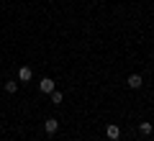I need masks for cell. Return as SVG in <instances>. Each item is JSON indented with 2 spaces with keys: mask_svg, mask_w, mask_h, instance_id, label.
<instances>
[{
  "mask_svg": "<svg viewBox=\"0 0 154 141\" xmlns=\"http://www.w3.org/2000/svg\"><path fill=\"white\" fill-rule=\"evenodd\" d=\"M38 90L44 92V95H51V92H54V80H49V77H44V80L38 82Z\"/></svg>",
  "mask_w": 154,
  "mask_h": 141,
  "instance_id": "1",
  "label": "cell"
},
{
  "mask_svg": "<svg viewBox=\"0 0 154 141\" xmlns=\"http://www.w3.org/2000/svg\"><path fill=\"white\" fill-rule=\"evenodd\" d=\"M105 136H108L110 141H116L118 136H121V128H118L116 123H108V126H105Z\"/></svg>",
  "mask_w": 154,
  "mask_h": 141,
  "instance_id": "2",
  "label": "cell"
},
{
  "mask_svg": "<svg viewBox=\"0 0 154 141\" xmlns=\"http://www.w3.org/2000/svg\"><path fill=\"white\" fill-rule=\"evenodd\" d=\"M57 128H59V121H57V118H46V123H44L46 133H57Z\"/></svg>",
  "mask_w": 154,
  "mask_h": 141,
  "instance_id": "3",
  "label": "cell"
},
{
  "mask_svg": "<svg viewBox=\"0 0 154 141\" xmlns=\"http://www.w3.org/2000/svg\"><path fill=\"white\" fill-rule=\"evenodd\" d=\"M141 85H144L141 75H128V87H131V90H139Z\"/></svg>",
  "mask_w": 154,
  "mask_h": 141,
  "instance_id": "4",
  "label": "cell"
},
{
  "mask_svg": "<svg viewBox=\"0 0 154 141\" xmlns=\"http://www.w3.org/2000/svg\"><path fill=\"white\" fill-rule=\"evenodd\" d=\"M31 77H33L31 67H21V69H18V80H21V82H28Z\"/></svg>",
  "mask_w": 154,
  "mask_h": 141,
  "instance_id": "5",
  "label": "cell"
},
{
  "mask_svg": "<svg viewBox=\"0 0 154 141\" xmlns=\"http://www.w3.org/2000/svg\"><path fill=\"white\" fill-rule=\"evenodd\" d=\"M139 131H141L144 136H149L152 133V123H139Z\"/></svg>",
  "mask_w": 154,
  "mask_h": 141,
  "instance_id": "6",
  "label": "cell"
},
{
  "mask_svg": "<svg viewBox=\"0 0 154 141\" xmlns=\"http://www.w3.org/2000/svg\"><path fill=\"white\" fill-rule=\"evenodd\" d=\"M51 103H54V105H59V103H62V92H57V90L51 92Z\"/></svg>",
  "mask_w": 154,
  "mask_h": 141,
  "instance_id": "7",
  "label": "cell"
},
{
  "mask_svg": "<svg viewBox=\"0 0 154 141\" xmlns=\"http://www.w3.org/2000/svg\"><path fill=\"white\" fill-rule=\"evenodd\" d=\"M18 90V82H5V92H16Z\"/></svg>",
  "mask_w": 154,
  "mask_h": 141,
  "instance_id": "8",
  "label": "cell"
}]
</instances>
